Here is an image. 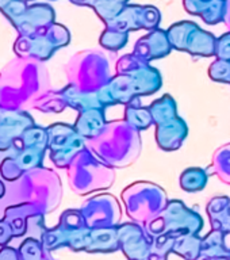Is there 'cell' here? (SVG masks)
Masks as SVG:
<instances>
[{"instance_id": "cell-1", "label": "cell", "mask_w": 230, "mask_h": 260, "mask_svg": "<svg viewBox=\"0 0 230 260\" xmlns=\"http://www.w3.org/2000/svg\"><path fill=\"white\" fill-rule=\"evenodd\" d=\"M93 141L97 158L110 167H127L133 164L141 149L138 130L127 121L107 122Z\"/></svg>"}, {"instance_id": "cell-2", "label": "cell", "mask_w": 230, "mask_h": 260, "mask_svg": "<svg viewBox=\"0 0 230 260\" xmlns=\"http://www.w3.org/2000/svg\"><path fill=\"white\" fill-rule=\"evenodd\" d=\"M153 122L157 125L156 138L161 149L174 150L182 145L187 136V125L176 117V103L170 95H164L150 106Z\"/></svg>"}, {"instance_id": "cell-3", "label": "cell", "mask_w": 230, "mask_h": 260, "mask_svg": "<svg viewBox=\"0 0 230 260\" xmlns=\"http://www.w3.org/2000/svg\"><path fill=\"white\" fill-rule=\"evenodd\" d=\"M172 48L184 50L194 56H213L215 54L217 40L213 34L201 30L191 22L174 24L167 31Z\"/></svg>"}, {"instance_id": "cell-4", "label": "cell", "mask_w": 230, "mask_h": 260, "mask_svg": "<svg viewBox=\"0 0 230 260\" xmlns=\"http://www.w3.org/2000/svg\"><path fill=\"white\" fill-rule=\"evenodd\" d=\"M171 44L168 34L162 30H154L138 40L133 54L144 61L161 58L171 52Z\"/></svg>"}, {"instance_id": "cell-5", "label": "cell", "mask_w": 230, "mask_h": 260, "mask_svg": "<svg viewBox=\"0 0 230 260\" xmlns=\"http://www.w3.org/2000/svg\"><path fill=\"white\" fill-rule=\"evenodd\" d=\"M133 126L134 129L140 130L146 129L148 126L153 123V117L150 109L141 107L140 105V98H134V101H130L127 107H126V119Z\"/></svg>"}, {"instance_id": "cell-6", "label": "cell", "mask_w": 230, "mask_h": 260, "mask_svg": "<svg viewBox=\"0 0 230 260\" xmlns=\"http://www.w3.org/2000/svg\"><path fill=\"white\" fill-rule=\"evenodd\" d=\"M72 2L84 6H92L96 10L97 15L107 23L123 10L122 4H125L127 0H72Z\"/></svg>"}, {"instance_id": "cell-7", "label": "cell", "mask_w": 230, "mask_h": 260, "mask_svg": "<svg viewBox=\"0 0 230 260\" xmlns=\"http://www.w3.org/2000/svg\"><path fill=\"white\" fill-rule=\"evenodd\" d=\"M207 175L201 168H188L180 176V186L186 191H199L206 186Z\"/></svg>"}, {"instance_id": "cell-8", "label": "cell", "mask_w": 230, "mask_h": 260, "mask_svg": "<svg viewBox=\"0 0 230 260\" xmlns=\"http://www.w3.org/2000/svg\"><path fill=\"white\" fill-rule=\"evenodd\" d=\"M215 174L225 183L230 184V144L217 149L213 158Z\"/></svg>"}, {"instance_id": "cell-9", "label": "cell", "mask_w": 230, "mask_h": 260, "mask_svg": "<svg viewBox=\"0 0 230 260\" xmlns=\"http://www.w3.org/2000/svg\"><path fill=\"white\" fill-rule=\"evenodd\" d=\"M126 41H127V32L118 31V30H114V28H106L105 34L102 36L101 44L102 46H105L109 50H118L125 46Z\"/></svg>"}, {"instance_id": "cell-10", "label": "cell", "mask_w": 230, "mask_h": 260, "mask_svg": "<svg viewBox=\"0 0 230 260\" xmlns=\"http://www.w3.org/2000/svg\"><path fill=\"white\" fill-rule=\"evenodd\" d=\"M209 73L213 80L230 83V60H217L211 64Z\"/></svg>"}, {"instance_id": "cell-11", "label": "cell", "mask_w": 230, "mask_h": 260, "mask_svg": "<svg viewBox=\"0 0 230 260\" xmlns=\"http://www.w3.org/2000/svg\"><path fill=\"white\" fill-rule=\"evenodd\" d=\"M215 54L222 60H230V32L217 40Z\"/></svg>"}, {"instance_id": "cell-12", "label": "cell", "mask_w": 230, "mask_h": 260, "mask_svg": "<svg viewBox=\"0 0 230 260\" xmlns=\"http://www.w3.org/2000/svg\"><path fill=\"white\" fill-rule=\"evenodd\" d=\"M10 2H11V0H0V10H3V8L10 3Z\"/></svg>"}, {"instance_id": "cell-13", "label": "cell", "mask_w": 230, "mask_h": 260, "mask_svg": "<svg viewBox=\"0 0 230 260\" xmlns=\"http://www.w3.org/2000/svg\"><path fill=\"white\" fill-rule=\"evenodd\" d=\"M20 2H27V0H20Z\"/></svg>"}]
</instances>
